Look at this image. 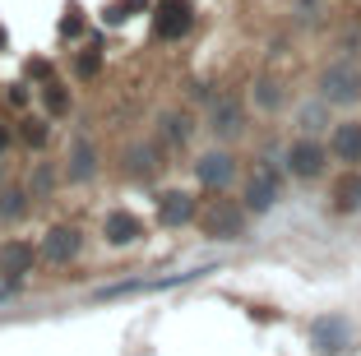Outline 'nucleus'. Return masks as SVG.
Here are the masks:
<instances>
[{"label": "nucleus", "mask_w": 361, "mask_h": 356, "mask_svg": "<svg viewBox=\"0 0 361 356\" xmlns=\"http://www.w3.org/2000/svg\"><path fill=\"white\" fill-rule=\"evenodd\" d=\"M102 236H106L111 245H135L139 236H144V222H139L135 213H126V209H111V213L102 218Z\"/></svg>", "instance_id": "obj_11"}, {"label": "nucleus", "mask_w": 361, "mask_h": 356, "mask_svg": "<svg viewBox=\"0 0 361 356\" xmlns=\"http://www.w3.org/2000/svg\"><path fill=\"white\" fill-rule=\"evenodd\" d=\"M278 195H283V176H278V167L259 162V167L250 171V180H245V209L269 213L278 204Z\"/></svg>", "instance_id": "obj_4"}, {"label": "nucleus", "mask_w": 361, "mask_h": 356, "mask_svg": "<svg viewBox=\"0 0 361 356\" xmlns=\"http://www.w3.org/2000/svg\"><path fill=\"white\" fill-rule=\"evenodd\" d=\"M195 176H200V185H204V190H218V195H223V190L232 185V176H236V162H232V153H223V148H213V153H204L200 162H195Z\"/></svg>", "instance_id": "obj_6"}, {"label": "nucleus", "mask_w": 361, "mask_h": 356, "mask_svg": "<svg viewBox=\"0 0 361 356\" xmlns=\"http://www.w3.org/2000/svg\"><path fill=\"white\" fill-rule=\"evenodd\" d=\"M130 171L149 180L153 171H158V157H153V148H135V153H130Z\"/></svg>", "instance_id": "obj_18"}, {"label": "nucleus", "mask_w": 361, "mask_h": 356, "mask_svg": "<svg viewBox=\"0 0 361 356\" xmlns=\"http://www.w3.org/2000/svg\"><path fill=\"white\" fill-rule=\"evenodd\" d=\"M319 116H324L319 106H306V111H301V125H306V130H315V121H319Z\"/></svg>", "instance_id": "obj_25"}, {"label": "nucleus", "mask_w": 361, "mask_h": 356, "mask_svg": "<svg viewBox=\"0 0 361 356\" xmlns=\"http://www.w3.org/2000/svg\"><path fill=\"white\" fill-rule=\"evenodd\" d=\"M70 180H93V171H97V153H93V144L88 139H75V148H70Z\"/></svg>", "instance_id": "obj_15"}, {"label": "nucleus", "mask_w": 361, "mask_h": 356, "mask_svg": "<svg viewBox=\"0 0 361 356\" xmlns=\"http://www.w3.org/2000/svg\"><path fill=\"white\" fill-rule=\"evenodd\" d=\"M97 70H102V56H97V47L79 51V61H75V74H79V79H93Z\"/></svg>", "instance_id": "obj_21"}, {"label": "nucleus", "mask_w": 361, "mask_h": 356, "mask_svg": "<svg viewBox=\"0 0 361 356\" xmlns=\"http://www.w3.org/2000/svg\"><path fill=\"white\" fill-rule=\"evenodd\" d=\"M61 32H65V37H79V32H84V19H79V10H75V5L65 10V19H61Z\"/></svg>", "instance_id": "obj_24"}, {"label": "nucleus", "mask_w": 361, "mask_h": 356, "mask_svg": "<svg viewBox=\"0 0 361 356\" xmlns=\"http://www.w3.org/2000/svg\"><path fill=\"white\" fill-rule=\"evenodd\" d=\"M283 162H287V171H292L297 180H315L319 171H324V162H329V153H324L319 139H297V144L287 148Z\"/></svg>", "instance_id": "obj_5"}, {"label": "nucleus", "mask_w": 361, "mask_h": 356, "mask_svg": "<svg viewBox=\"0 0 361 356\" xmlns=\"http://www.w3.org/2000/svg\"><path fill=\"white\" fill-rule=\"evenodd\" d=\"M190 218H200V209H195V200L185 195V190H167V195H158V222H162V227H185Z\"/></svg>", "instance_id": "obj_10"}, {"label": "nucleus", "mask_w": 361, "mask_h": 356, "mask_svg": "<svg viewBox=\"0 0 361 356\" xmlns=\"http://www.w3.org/2000/svg\"><path fill=\"white\" fill-rule=\"evenodd\" d=\"M329 200H334V209H338V213H357L361 209V171H348V176L334 180Z\"/></svg>", "instance_id": "obj_14"}, {"label": "nucleus", "mask_w": 361, "mask_h": 356, "mask_svg": "<svg viewBox=\"0 0 361 356\" xmlns=\"http://www.w3.org/2000/svg\"><path fill=\"white\" fill-rule=\"evenodd\" d=\"M319 97L329 106H357L361 102V65L357 61H334L319 74Z\"/></svg>", "instance_id": "obj_1"}, {"label": "nucleus", "mask_w": 361, "mask_h": 356, "mask_svg": "<svg viewBox=\"0 0 361 356\" xmlns=\"http://www.w3.org/2000/svg\"><path fill=\"white\" fill-rule=\"evenodd\" d=\"M79 231L75 227H51L47 231V241H42V259H51V264H70L79 254Z\"/></svg>", "instance_id": "obj_12"}, {"label": "nucleus", "mask_w": 361, "mask_h": 356, "mask_svg": "<svg viewBox=\"0 0 361 356\" xmlns=\"http://www.w3.org/2000/svg\"><path fill=\"white\" fill-rule=\"evenodd\" d=\"M310 338H315V352H324V356H343L352 347V329H348V319H338V314H334V319H319Z\"/></svg>", "instance_id": "obj_9"}, {"label": "nucleus", "mask_w": 361, "mask_h": 356, "mask_svg": "<svg viewBox=\"0 0 361 356\" xmlns=\"http://www.w3.org/2000/svg\"><path fill=\"white\" fill-rule=\"evenodd\" d=\"M195 23V0H158L153 5V37L162 42H180Z\"/></svg>", "instance_id": "obj_3"}, {"label": "nucleus", "mask_w": 361, "mask_h": 356, "mask_svg": "<svg viewBox=\"0 0 361 356\" xmlns=\"http://www.w3.org/2000/svg\"><path fill=\"white\" fill-rule=\"evenodd\" d=\"M329 148H334V157H343V162H361V121H343V125L329 135Z\"/></svg>", "instance_id": "obj_13"}, {"label": "nucleus", "mask_w": 361, "mask_h": 356, "mask_svg": "<svg viewBox=\"0 0 361 356\" xmlns=\"http://www.w3.org/2000/svg\"><path fill=\"white\" fill-rule=\"evenodd\" d=\"M149 0H116V5H106V23H126L135 10H144Z\"/></svg>", "instance_id": "obj_20"}, {"label": "nucleus", "mask_w": 361, "mask_h": 356, "mask_svg": "<svg viewBox=\"0 0 361 356\" xmlns=\"http://www.w3.org/2000/svg\"><path fill=\"white\" fill-rule=\"evenodd\" d=\"M32 259H37V250L28 241H5L0 245V273H5V283H23L32 273Z\"/></svg>", "instance_id": "obj_8"}, {"label": "nucleus", "mask_w": 361, "mask_h": 356, "mask_svg": "<svg viewBox=\"0 0 361 356\" xmlns=\"http://www.w3.org/2000/svg\"><path fill=\"white\" fill-rule=\"evenodd\" d=\"M5 144H10V130L0 125V153H5Z\"/></svg>", "instance_id": "obj_26"}, {"label": "nucleus", "mask_w": 361, "mask_h": 356, "mask_svg": "<svg viewBox=\"0 0 361 356\" xmlns=\"http://www.w3.org/2000/svg\"><path fill=\"white\" fill-rule=\"evenodd\" d=\"M162 135H167L171 144H185V139L195 135V121L185 111H167V116H162Z\"/></svg>", "instance_id": "obj_16"}, {"label": "nucleus", "mask_w": 361, "mask_h": 356, "mask_svg": "<svg viewBox=\"0 0 361 356\" xmlns=\"http://www.w3.org/2000/svg\"><path fill=\"white\" fill-rule=\"evenodd\" d=\"M42 102H47V111H51V116H65V111H70V97H65L61 84H47L42 88Z\"/></svg>", "instance_id": "obj_19"}, {"label": "nucleus", "mask_w": 361, "mask_h": 356, "mask_svg": "<svg viewBox=\"0 0 361 356\" xmlns=\"http://www.w3.org/2000/svg\"><path fill=\"white\" fill-rule=\"evenodd\" d=\"M28 213V195L23 190H0V222H14V218H23Z\"/></svg>", "instance_id": "obj_17"}, {"label": "nucleus", "mask_w": 361, "mask_h": 356, "mask_svg": "<svg viewBox=\"0 0 361 356\" xmlns=\"http://www.w3.org/2000/svg\"><path fill=\"white\" fill-rule=\"evenodd\" d=\"M255 102L269 106V111H274V106H283V93H278L274 79H259V84H255Z\"/></svg>", "instance_id": "obj_22"}, {"label": "nucleus", "mask_w": 361, "mask_h": 356, "mask_svg": "<svg viewBox=\"0 0 361 356\" xmlns=\"http://www.w3.org/2000/svg\"><path fill=\"white\" fill-rule=\"evenodd\" d=\"M200 227L204 236H213V241H241L245 236V209L232 200H213L209 209L200 213Z\"/></svg>", "instance_id": "obj_2"}, {"label": "nucleus", "mask_w": 361, "mask_h": 356, "mask_svg": "<svg viewBox=\"0 0 361 356\" xmlns=\"http://www.w3.org/2000/svg\"><path fill=\"white\" fill-rule=\"evenodd\" d=\"M209 130H213V139H236L245 130V106L236 97H218L209 111Z\"/></svg>", "instance_id": "obj_7"}, {"label": "nucleus", "mask_w": 361, "mask_h": 356, "mask_svg": "<svg viewBox=\"0 0 361 356\" xmlns=\"http://www.w3.org/2000/svg\"><path fill=\"white\" fill-rule=\"evenodd\" d=\"M19 135H23V144H28V148H42L47 144V121H32V116H28Z\"/></svg>", "instance_id": "obj_23"}]
</instances>
